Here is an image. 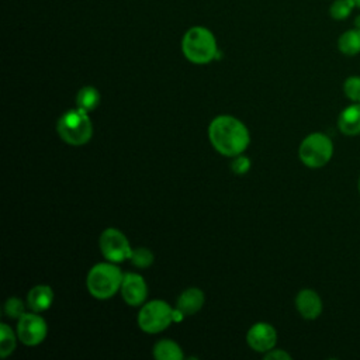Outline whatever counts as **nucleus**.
I'll return each instance as SVG.
<instances>
[{
  "label": "nucleus",
  "mask_w": 360,
  "mask_h": 360,
  "mask_svg": "<svg viewBox=\"0 0 360 360\" xmlns=\"http://www.w3.org/2000/svg\"><path fill=\"white\" fill-rule=\"evenodd\" d=\"M58 135L72 146H82L93 136V124L87 111L76 107L65 111L56 122Z\"/></svg>",
  "instance_id": "nucleus-4"
},
{
  "label": "nucleus",
  "mask_w": 360,
  "mask_h": 360,
  "mask_svg": "<svg viewBox=\"0 0 360 360\" xmlns=\"http://www.w3.org/2000/svg\"><path fill=\"white\" fill-rule=\"evenodd\" d=\"M353 1H354L356 7H359V8H360V0H353Z\"/></svg>",
  "instance_id": "nucleus-25"
},
{
  "label": "nucleus",
  "mask_w": 360,
  "mask_h": 360,
  "mask_svg": "<svg viewBox=\"0 0 360 360\" xmlns=\"http://www.w3.org/2000/svg\"><path fill=\"white\" fill-rule=\"evenodd\" d=\"M231 169H232V172H233L235 174H245V173H248L249 169H250V160H249V158L243 156L242 153L238 155V156H235L233 160H232V163H231Z\"/></svg>",
  "instance_id": "nucleus-23"
},
{
  "label": "nucleus",
  "mask_w": 360,
  "mask_h": 360,
  "mask_svg": "<svg viewBox=\"0 0 360 360\" xmlns=\"http://www.w3.org/2000/svg\"><path fill=\"white\" fill-rule=\"evenodd\" d=\"M173 321V308L163 300H153L142 305L138 314V326L146 333H159Z\"/></svg>",
  "instance_id": "nucleus-6"
},
{
  "label": "nucleus",
  "mask_w": 360,
  "mask_h": 360,
  "mask_svg": "<svg viewBox=\"0 0 360 360\" xmlns=\"http://www.w3.org/2000/svg\"><path fill=\"white\" fill-rule=\"evenodd\" d=\"M295 307L304 319H316L322 312V300L311 288L301 290L295 297Z\"/></svg>",
  "instance_id": "nucleus-11"
},
{
  "label": "nucleus",
  "mask_w": 360,
  "mask_h": 360,
  "mask_svg": "<svg viewBox=\"0 0 360 360\" xmlns=\"http://www.w3.org/2000/svg\"><path fill=\"white\" fill-rule=\"evenodd\" d=\"M359 190H360V180H359Z\"/></svg>",
  "instance_id": "nucleus-26"
},
{
  "label": "nucleus",
  "mask_w": 360,
  "mask_h": 360,
  "mask_svg": "<svg viewBox=\"0 0 360 360\" xmlns=\"http://www.w3.org/2000/svg\"><path fill=\"white\" fill-rule=\"evenodd\" d=\"M181 52L188 62L195 65L210 63L219 56L215 35L202 25H193L184 32Z\"/></svg>",
  "instance_id": "nucleus-2"
},
{
  "label": "nucleus",
  "mask_w": 360,
  "mask_h": 360,
  "mask_svg": "<svg viewBox=\"0 0 360 360\" xmlns=\"http://www.w3.org/2000/svg\"><path fill=\"white\" fill-rule=\"evenodd\" d=\"M153 357L158 360H181L184 354L176 342L170 339H162L153 346Z\"/></svg>",
  "instance_id": "nucleus-15"
},
{
  "label": "nucleus",
  "mask_w": 360,
  "mask_h": 360,
  "mask_svg": "<svg viewBox=\"0 0 360 360\" xmlns=\"http://www.w3.org/2000/svg\"><path fill=\"white\" fill-rule=\"evenodd\" d=\"M208 138L217 152L235 158L246 150L250 135L246 125L232 115H218L208 127Z\"/></svg>",
  "instance_id": "nucleus-1"
},
{
  "label": "nucleus",
  "mask_w": 360,
  "mask_h": 360,
  "mask_svg": "<svg viewBox=\"0 0 360 360\" xmlns=\"http://www.w3.org/2000/svg\"><path fill=\"white\" fill-rule=\"evenodd\" d=\"M122 300L129 307H139L145 302L148 295V285L145 278L138 273H125L121 284Z\"/></svg>",
  "instance_id": "nucleus-10"
},
{
  "label": "nucleus",
  "mask_w": 360,
  "mask_h": 360,
  "mask_svg": "<svg viewBox=\"0 0 360 360\" xmlns=\"http://www.w3.org/2000/svg\"><path fill=\"white\" fill-rule=\"evenodd\" d=\"M354 7L356 4L353 0H335L329 7V14L333 20L342 21L352 14Z\"/></svg>",
  "instance_id": "nucleus-19"
},
{
  "label": "nucleus",
  "mask_w": 360,
  "mask_h": 360,
  "mask_svg": "<svg viewBox=\"0 0 360 360\" xmlns=\"http://www.w3.org/2000/svg\"><path fill=\"white\" fill-rule=\"evenodd\" d=\"M124 274L112 262L94 264L86 277V287L90 295L107 300L121 290Z\"/></svg>",
  "instance_id": "nucleus-3"
},
{
  "label": "nucleus",
  "mask_w": 360,
  "mask_h": 360,
  "mask_svg": "<svg viewBox=\"0 0 360 360\" xmlns=\"http://www.w3.org/2000/svg\"><path fill=\"white\" fill-rule=\"evenodd\" d=\"M204 301H205V297L202 290L197 287H190L180 294V297L177 298L176 308L180 309L187 316L198 312L202 308Z\"/></svg>",
  "instance_id": "nucleus-13"
},
{
  "label": "nucleus",
  "mask_w": 360,
  "mask_h": 360,
  "mask_svg": "<svg viewBox=\"0 0 360 360\" xmlns=\"http://www.w3.org/2000/svg\"><path fill=\"white\" fill-rule=\"evenodd\" d=\"M291 356L281 349H271L264 353V360H290Z\"/></svg>",
  "instance_id": "nucleus-24"
},
{
  "label": "nucleus",
  "mask_w": 360,
  "mask_h": 360,
  "mask_svg": "<svg viewBox=\"0 0 360 360\" xmlns=\"http://www.w3.org/2000/svg\"><path fill=\"white\" fill-rule=\"evenodd\" d=\"M153 253L150 249L148 248H136V249H132V255L129 257L131 263L138 267V269H146L149 267L152 263H153Z\"/></svg>",
  "instance_id": "nucleus-20"
},
{
  "label": "nucleus",
  "mask_w": 360,
  "mask_h": 360,
  "mask_svg": "<svg viewBox=\"0 0 360 360\" xmlns=\"http://www.w3.org/2000/svg\"><path fill=\"white\" fill-rule=\"evenodd\" d=\"M338 48L343 55L347 56L360 53V27L345 31L338 39Z\"/></svg>",
  "instance_id": "nucleus-16"
},
{
  "label": "nucleus",
  "mask_w": 360,
  "mask_h": 360,
  "mask_svg": "<svg viewBox=\"0 0 360 360\" xmlns=\"http://www.w3.org/2000/svg\"><path fill=\"white\" fill-rule=\"evenodd\" d=\"M53 290L46 284H38L28 291L27 304L34 312H44L51 308L53 302Z\"/></svg>",
  "instance_id": "nucleus-12"
},
{
  "label": "nucleus",
  "mask_w": 360,
  "mask_h": 360,
  "mask_svg": "<svg viewBox=\"0 0 360 360\" xmlns=\"http://www.w3.org/2000/svg\"><path fill=\"white\" fill-rule=\"evenodd\" d=\"M24 304L20 298L17 297H10L7 298V301L4 302V314L8 316V318H14V319H18L24 312Z\"/></svg>",
  "instance_id": "nucleus-22"
},
{
  "label": "nucleus",
  "mask_w": 360,
  "mask_h": 360,
  "mask_svg": "<svg viewBox=\"0 0 360 360\" xmlns=\"http://www.w3.org/2000/svg\"><path fill=\"white\" fill-rule=\"evenodd\" d=\"M343 91L347 98L360 103V76H350L343 83Z\"/></svg>",
  "instance_id": "nucleus-21"
},
{
  "label": "nucleus",
  "mask_w": 360,
  "mask_h": 360,
  "mask_svg": "<svg viewBox=\"0 0 360 360\" xmlns=\"http://www.w3.org/2000/svg\"><path fill=\"white\" fill-rule=\"evenodd\" d=\"M101 255L112 263L128 260L132 255V248L127 236L117 228H107L101 232L98 239Z\"/></svg>",
  "instance_id": "nucleus-7"
},
{
  "label": "nucleus",
  "mask_w": 360,
  "mask_h": 360,
  "mask_svg": "<svg viewBox=\"0 0 360 360\" xmlns=\"http://www.w3.org/2000/svg\"><path fill=\"white\" fill-rule=\"evenodd\" d=\"M338 127L340 132L347 136L360 134V103H354L340 112L338 118Z\"/></svg>",
  "instance_id": "nucleus-14"
},
{
  "label": "nucleus",
  "mask_w": 360,
  "mask_h": 360,
  "mask_svg": "<svg viewBox=\"0 0 360 360\" xmlns=\"http://www.w3.org/2000/svg\"><path fill=\"white\" fill-rule=\"evenodd\" d=\"M246 342L252 350L266 353L274 349L277 342V332L270 323L257 322L249 328L246 333Z\"/></svg>",
  "instance_id": "nucleus-9"
},
{
  "label": "nucleus",
  "mask_w": 360,
  "mask_h": 360,
  "mask_svg": "<svg viewBox=\"0 0 360 360\" xmlns=\"http://www.w3.org/2000/svg\"><path fill=\"white\" fill-rule=\"evenodd\" d=\"M100 98V91L94 86H84L76 94V107L89 112L98 105Z\"/></svg>",
  "instance_id": "nucleus-17"
},
{
  "label": "nucleus",
  "mask_w": 360,
  "mask_h": 360,
  "mask_svg": "<svg viewBox=\"0 0 360 360\" xmlns=\"http://www.w3.org/2000/svg\"><path fill=\"white\" fill-rule=\"evenodd\" d=\"M38 312H25L17 321V338L25 346H37L46 338L48 325Z\"/></svg>",
  "instance_id": "nucleus-8"
},
{
  "label": "nucleus",
  "mask_w": 360,
  "mask_h": 360,
  "mask_svg": "<svg viewBox=\"0 0 360 360\" xmlns=\"http://www.w3.org/2000/svg\"><path fill=\"white\" fill-rule=\"evenodd\" d=\"M332 155L333 143L330 138L322 132H312L307 135L298 148L300 160L311 169L325 166L330 160Z\"/></svg>",
  "instance_id": "nucleus-5"
},
{
  "label": "nucleus",
  "mask_w": 360,
  "mask_h": 360,
  "mask_svg": "<svg viewBox=\"0 0 360 360\" xmlns=\"http://www.w3.org/2000/svg\"><path fill=\"white\" fill-rule=\"evenodd\" d=\"M15 335L7 323L0 325V356L6 359L15 349Z\"/></svg>",
  "instance_id": "nucleus-18"
}]
</instances>
